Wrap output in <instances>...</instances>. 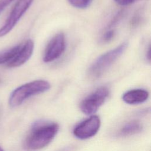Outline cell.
Segmentation results:
<instances>
[{"label":"cell","mask_w":151,"mask_h":151,"mask_svg":"<svg viewBox=\"0 0 151 151\" xmlns=\"http://www.w3.org/2000/svg\"><path fill=\"white\" fill-rule=\"evenodd\" d=\"M58 129L55 123H35L24 141V148L29 151L41 149L51 142Z\"/></svg>","instance_id":"cell-1"},{"label":"cell","mask_w":151,"mask_h":151,"mask_svg":"<svg viewBox=\"0 0 151 151\" xmlns=\"http://www.w3.org/2000/svg\"><path fill=\"white\" fill-rule=\"evenodd\" d=\"M50 87V84L44 80H37L25 83L17 87L11 93L9 104L12 107L18 106L28 98L44 93L48 90Z\"/></svg>","instance_id":"cell-2"},{"label":"cell","mask_w":151,"mask_h":151,"mask_svg":"<svg viewBox=\"0 0 151 151\" xmlns=\"http://www.w3.org/2000/svg\"><path fill=\"white\" fill-rule=\"evenodd\" d=\"M128 46L125 41L116 48L110 50L99 57L91 64L88 70V75L94 78H99L122 55Z\"/></svg>","instance_id":"cell-3"},{"label":"cell","mask_w":151,"mask_h":151,"mask_svg":"<svg viewBox=\"0 0 151 151\" xmlns=\"http://www.w3.org/2000/svg\"><path fill=\"white\" fill-rule=\"evenodd\" d=\"M34 0H18L4 24L0 28V37L8 34L28 10Z\"/></svg>","instance_id":"cell-4"},{"label":"cell","mask_w":151,"mask_h":151,"mask_svg":"<svg viewBox=\"0 0 151 151\" xmlns=\"http://www.w3.org/2000/svg\"><path fill=\"white\" fill-rule=\"evenodd\" d=\"M109 94L106 87H100L86 97L80 104V109L84 114H91L97 111Z\"/></svg>","instance_id":"cell-5"},{"label":"cell","mask_w":151,"mask_h":151,"mask_svg":"<svg viewBox=\"0 0 151 151\" xmlns=\"http://www.w3.org/2000/svg\"><path fill=\"white\" fill-rule=\"evenodd\" d=\"M65 46L64 33L57 34L48 42L44 51L43 61L45 63H50L57 60L64 52Z\"/></svg>","instance_id":"cell-6"},{"label":"cell","mask_w":151,"mask_h":151,"mask_svg":"<svg viewBox=\"0 0 151 151\" xmlns=\"http://www.w3.org/2000/svg\"><path fill=\"white\" fill-rule=\"evenodd\" d=\"M100 126V120L93 116L78 124L73 130L74 135L80 139H86L94 136Z\"/></svg>","instance_id":"cell-7"},{"label":"cell","mask_w":151,"mask_h":151,"mask_svg":"<svg viewBox=\"0 0 151 151\" xmlns=\"http://www.w3.org/2000/svg\"><path fill=\"white\" fill-rule=\"evenodd\" d=\"M34 48V41L28 39L20 44L19 48L13 59L6 65L9 68L18 67L25 63L31 57Z\"/></svg>","instance_id":"cell-8"},{"label":"cell","mask_w":151,"mask_h":151,"mask_svg":"<svg viewBox=\"0 0 151 151\" xmlns=\"http://www.w3.org/2000/svg\"><path fill=\"white\" fill-rule=\"evenodd\" d=\"M149 93L147 90L137 88L126 91L122 96L123 100L129 104H136L145 102L149 97Z\"/></svg>","instance_id":"cell-9"},{"label":"cell","mask_w":151,"mask_h":151,"mask_svg":"<svg viewBox=\"0 0 151 151\" xmlns=\"http://www.w3.org/2000/svg\"><path fill=\"white\" fill-rule=\"evenodd\" d=\"M142 124L136 120L126 123L120 130L119 135L121 136H129L137 134L142 130Z\"/></svg>","instance_id":"cell-10"},{"label":"cell","mask_w":151,"mask_h":151,"mask_svg":"<svg viewBox=\"0 0 151 151\" xmlns=\"http://www.w3.org/2000/svg\"><path fill=\"white\" fill-rule=\"evenodd\" d=\"M20 44L17 45L9 49L0 52V65L9 63L14 57L19 48Z\"/></svg>","instance_id":"cell-11"},{"label":"cell","mask_w":151,"mask_h":151,"mask_svg":"<svg viewBox=\"0 0 151 151\" xmlns=\"http://www.w3.org/2000/svg\"><path fill=\"white\" fill-rule=\"evenodd\" d=\"M69 4L73 6L80 8L84 9L88 7L91 4L93 0H67Z\"/></svg>","instance_id":"cell-12"},{"label":"cell","mask_w":151,"mask_h":151,"mask_svg":"<svg viewBox=\"0 0 151 151\" xmlns=\"http://www.w3.org/2000/svg\"><path fill=\"white\" fill-rule=\"evenodd\" d=\"M115 35V31L113 29H109L105 32L103 35L101 41L103 43H106L110 41L114 37Z\"/></svg>","instance_id":"cell-13"},{"label":"cell","mask_w":151,"mask_h":151,"mask_svg":"<svg viewBox=\"0 0 151 151\" xmlns=\"http://www.w3.org/2000/svg\"><path fill=\"white\" fill-rule=\"evenodd\" d=\"M14 0H0V14Z\"/></svg>","instance_id":"cell-14"},{"label":"cell","mask_w":151,"mask_h":151,"mask_svg":"<svg viewBox=\"0 0 151 151\" xmlns=\"http://www.w3.org/2000/svg\"><path fill=\"white\" fill-rule=\"evenodd\" d=\"M116 3L122 6L129 5L133 3L136 0H114Z\"/></svg>","instance_id":"cell-15"},{"label":"cell","mask_w":151,"mask_h":151,"mask_svg":"<svg viewBox=\"0 0 151 151\" xmlns=\"http://www.w3.org/2000/svg\"><path fill=\"white\" fill-rule=\"evenodd\" d=\"M73 147L72 146H65L63 148H61L57 151H73Z\"/></svg>","instance_id":"cell-16"},{"label":"cell","mask_w":151,"mask_h":151,"mask_svg":"<svg viewBox=\"0 0 151 151\" xmlns=\"http://www.w3.org/2000/svg\"><path fill=\"white\" fill-rule=\"evenodd\" d=\"M150 46H149V48H148V51H147V58L149 60H150Z\"/></svg>","instance_id":"cell-17"},{"label":"cell","mask_w":151,"mask_h":151,"mask_svg":"<svg viewBox=\"0 0 151 151\" xmlns=\"http://www.w3.org/2000/svg\"><path fill=\"white\" fill-rule=\"evenodd\" d=\"M0 151H4V150L1 147H0Z\"/></svg>","instance_id":"cell-18"}]
</instances>
